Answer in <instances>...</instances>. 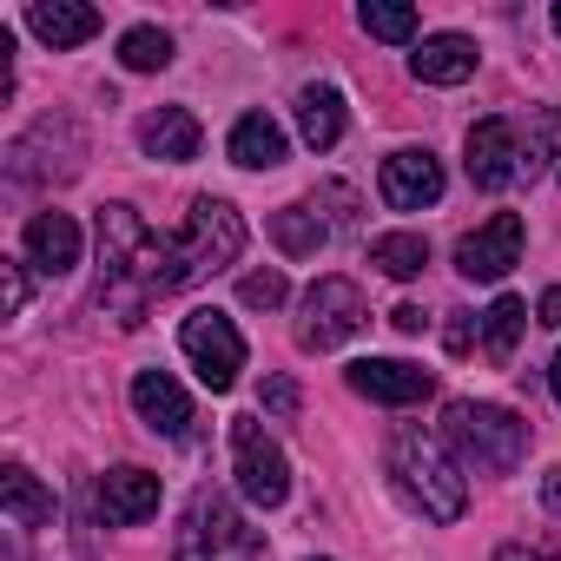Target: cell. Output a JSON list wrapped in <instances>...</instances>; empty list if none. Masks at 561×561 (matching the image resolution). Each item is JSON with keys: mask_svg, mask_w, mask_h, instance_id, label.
Here are the masks:
<instances>
[{"mask_svg": "<svg viewBox=\"0 0 561 561\" xmlns=\"http://www.w3.org/2000/svg\"><path fill=\"white\" fill-rule=\"evenodd\" d=\"M244 251V218L225 205V198H192V211H185V225L172 231V238H152V251H146V291L152 298H165V291H179V285H192V277H211V271H225L231 257Z\"/></svg>", "mask_w": 561, "mask_h": 561, "instance_id": "6da1fadb", "label": "cell"}, {"mask_svg": "<svg viewBox=\"0 0 561 561\" xmlns=\"http://www.w3.org/2000/svg\"><path fill=\"white\" fill-rule=\"evenodd\" d=\"M390 476H397V489H403L430 522H462V508H469V482H462V462L449 456L443 436L403 423V430L390 436Z\"/></svg>", "mask_w": 561, "mask_h": 561, "instance_id": "7a4b0ae2", "label": "cell"}, {"mask_svg": "<svg viewBox=\"0 0 561 561\" xmlns=\"http://www.w3.org/2000/svg\"><path fill=\"white\" fill-rule=\"evenodd\" d=\"M443 443L456 449L462 469L508 476L528 456V423L515 410H502V403H449L443 410Z\"/></svg>", "mask_w": 561, "mask_h": 561, "instance_id": "3957f363", "label": "cell"}, {"mask_svg": "<svg viewBox=\"0 0 561 561\" xmlns=\"http://www.w3.org/2000/svg\"><path fill=\"white\" fill-rule=\"evenodd\" d=\"M231 469H238L244 502H257V508H277V502L291 495V462H285V449L264 436L257 416H238L231 423Z\"/></svg>", "mask_w": 561, "mask_h": 561, "instance_id": "277c9868", "label": "cell"}, {"mask_svg": "<svg viewBox=\"0 0 561 561\" xmlns=\"http://www.w3.org/2000/svg\"><path fill=\"white\" fill-rule=\"evenodd\" d=\"M364 318H370V305H364V291L351 285V277H318V285L305 291L298 344L305 351H337V344H351L364 331Z\"/></svg>", "mask_w": 561, "mask_h": 561, "instance_id": "5b68a950", "label": "cell"}, {"mask_svg": "<svg viewBox=\"0 0 561 561\" xmlns=\"http://www.w3.org/2000/svg\"><path fill=\"white\" fill-rule=\"evenodd\" d=\"M179 351L192 357V370H198L205 390H231L238 370H244V337H238V324L225 311H192L179 324Z\"/></svg>", "mask_w": 561, "mask_h": 561, "instance_id": "8992f818", "label": "cell"}, {"mask_svg": "<svg viewBox=\"0 0 561 561\" xmlns=\"http://www.w3.org/2000/svg\"><path fill=\"white\" fill-rule=\"evenodd\" d=\"M515 264H522V218L515 211H495L489 225H476L456 244V271L469 277V285H495V277H508Z\"/></svg>", "mask_w": 561, "mask_h": 561, "instance_id": "52a82bcc", "label": "cell"}, {"mask_svg": "<svg viewBox=\"0 0 561 561\" xmlns=\"http://www.w3.org/2000/svg\"><path fill=\"white\" fill-rule=\"evenodd\" d=\"M377 192H383V205H390V211H423V205H436V198H443V159H436L430 146H403V152H390V159H383Z\"/></svg>", "mask_w": 561, "mask_h": 561, "instance_id": "ba28073f", "label": "cell"}, {"mask_svg": "<svg viewBox=\"0 0 561 561\" xmlns=\"http://www.w3.org/2000/svg\"><path fill=\"white\" fill-rule=\"evenodd\" d=\"M462 152H469V185L476 192H502V185L522 179V139H515L508 119H476Z\"/></svg>", "mask_w": 561, "mask_h": 561, "instance_id": "9c48e42d", "label": "cell"}, {"mask_svg": "<svg viewBox=\"0 0 561 561\" xmlns=\"http://www.w3.org/2000/svg\"><path fill=\"white\" fill-rule=\"evenodd\" d=\"M238 541V515L218 489H198L185 502V528H179V561H218Z\"/></svg>", "mask_w": 561, "mask_h": 561, "instance_id": "30bf717a", "label": "cell"}, {"mask_svg": "<svg viewBox=\"0 0 561 561\" xmlns=\"http://www.w3.org/2000/svg\"><path fill=\"white\" fill-rule=\"evenodd\" d=\"M351 390L370 397V403L403 410V403H423L436 390V377L423 364H403V357H364V364H351Z\"/></svg>", "mask_w": 561, "mask_h": 561, "instance_id": "8fae6325", "label": "cell"}, {"mask_svg": "<svg viewBox=\"0 0 561 561\" xmlns=\"http://www.w3.org/2000/svg\"><path fill=\"white\" fill-rule=\"evenodd\" d=\"M133 410H139V423L159 430V436H185V423H192V397L179 390L172 370H139V377H133Z\"/></svg>", "mask_w": 561, "mask_h": 561, "instance_id": "7c38bea8", "label": "cell"}, {"mask_svg": "<svg viewBox=\"0 0 561 561\" xmlns=\"http://www.w3.org/2000/svg\"><path fill=\"white\" fill-rule=\"evenodd\" d=\"M93 502H100V515L106 522H146V515H159V476L152 469H106L100 476V489H93Z\"/></svg>", "mask_w": 561, "mask_h": 561, "instance_id": "4fadbf2b", "label": "cell"}, {"mask_svg": "<svg viewBox=\"0 0 561 561\" xmlns=\"http://www.w3.org/2000/svg\"><path fill=\"white\" fill-rule=\"evenodd\" d=\"M27 27H34L54 54H67V47H87V41L100 34V8H87V0H34V8H27Z\"/></svg>", "mask_w": 561, "mask_h": 561, "instance_id": "5bb4252c", "label": "cell"}, {"mask_svg": "<svg viewBox=\"0 0 561 561\" xmlns=\"http://www.w3.org/2000/svg\"><path fill=\"white\" fill-rule=\"evenodd\" d=\"M410 73L423 87H462L476 73V41L469 34H430L416 54H410Z\"/></svg>", "mask_w": 561, "mask_h": 561, "instance_id": "9a60e30c", "label": "cell"}, {"mask_svg": "<svg viewBox=\"0 0 561 561\" xmlns=\"http://www.w3.org/2000/svg\"><path fill=\"white\" fill-rule=\"evenodd\" d=\"M198 119L185 113V106H159V113H146L139 119V146H146V159H165V165H185V159H198Z\"/></svg>", "mask_w": 561, "mask_h": 561, "instance_id": "2e32d148", "label": "cell"}, {"mask_svg": "<svg viewBox=\"0 0 561 561\" xmlns=\"http://www.w3.org/2000/svg\"><path fill=\"white\" fill-rule=\"evenodd\" d=\"M27 264H41L47 277H67L80 264V225L67 211H41L27 218Z\"/></svg>", "mask_w": 561, "mask_h": 561, "instance_id": "e0dca14e", "label": "cell"}, {"mask_svg": "<svg viewBox=\"0 0 561 561\" xmlns=\"http://www.w3.org/2000/svg\"><path fill=\"white\" fill-rule=\"evenodd\" d=\"M225 152H231V165H244V172H271V165H285V126H277L271 113H244V119L231 126Z\"/></svg>", "mask_w": 561, "mask_h": 561, "instance_id": "ac0fdd59", "label": "cell"}, {"mask_svg": "<svg viewBox=\"0 0 561 561\" xmlns=\"http://www.w3.org/2000/svg\"><path fill=\"white\" fill-rule=\"evenodd\" d=\"M298 133L311 152H331L344 139V93L337 87H305L298 93Z\"/></svg>", "mask_w": 561, "mask_h": 561, "instance_id": "d6986e66", "label": "cell"}, {"mask_svg": "<svg viewBox=\"0 0 561 561\" xmlns=\"http://www.w3.org/2000/svg\"><path fill=\"white\" fill-rule=\"evenodd\" d=\"M271 238L285 257H318L331 244V225L318 218V205H285V211H271Z\"/></svg>", "mask_w": 561, "mask_h": 561, "instance_id": "ffe728a7", "label": "cell"}, {"mask_svg": "<svg viewBox=\"0 0 561 561\" xmlns=\"http://www.w3.org/2000/svg\"><path fill=\"white\" fill-rule=\"evenodd\" d=\"M0 508H8L21 528H47L54 522V489L34 469H8V476H0Z\"/></svg>", "mask_w": 561, "mask_h": 561, "instance_id": "44dd1931", "label": "cell"}, {"mask_svg": "<svg viewBox=\"0 0 561 561\" xmlns=\"http://www.w3.org/2000/svg\"><path fill=\"white\" fill-rule=\"evenodd\" d=\"M522 331H528V305H522V298H495V305L482 311V351H489L495 364H508V357H515Z\"/></svg>", "mask_w": 561, "mask_h": 561, "instance_id": "7402d4cb", "label": "cell"}, {"mask_svg": "<svg viewBox=\"0 0 561 561\" xmlns=\"http://www.w3.org/2000/svg\"><path fill=\"white\" fill-rule=\"evenodd\" d=\"M370 264H377L383 277H416V271L430 264V238H423V231H383V238L370 244Z\"/></svg>", "mask_w": 561, "mask_h": 561, "instance_id": "603a6c76", "label": "cell"}, {"mask_svg": "<svg viewBox=\"0 0 561 561\" xmlns=\"http://www.w3.org/2000/svg\"><path fill=\"white\" fill-rule=\"evenodd\" d=\"M119 67L126 73H165L172 67V34L165 27H126L119 34Z\"/></svg>", "mask_w": 561, "mask_h": 561, "instance_id": "cb8c5ba5", "label": "cell"}, {"mask_svg": "<svg viewBox=\"0 0 561 561\" xmlns=\"http://www.w3.org/2000/svg\"><path fill=\"white\" fill-rule=\"evenodd\" d=\"M357 21L370 41H416V8H403V0H364Z\"/></svg>", "mask_w": 561, "mask_h": 561, "instance_id": "d4e9b609", "label": "cell"}, {"mask_svg": "<svg viewBox=\"0 0 561 561\" xmlns=\"http://www.w3.org/2000/svg\"><path fill=\"white\" fill-rule=\"evenodd\" d=\"M554 139H561V113H554V106H535V126H528V146H522V179H535V172H548V159H554Z\"/></svg>", "mask_w": 561, "mask_h": 561, "instance_id": "484cf974", "label": "cell"}, {"mask_svg": "<svg viewBox=\"0 0 561 561\" xmlns=\"http://www.w3.org/2000/svg\"><path fill=\"white\" fill-rule=\"evenodd\" d=\"M238 298L251 305V311H277L291 298V285H285V271H244L238 277Z\"/></svg>", "mask_w": 561, "mask_h": 561, "instance_id": "4316f807", "label": "cell"}, {"mask_svg": "<svg viewBox=\"0 0 561 561\" xmlns=\"http://www.w3.org/2000/svg\"><path fill=\"white\" fill-rule=\"evenodd\" d=\"M0 311H8V318L27 311V264L21 257H0Z\"/></svg>", "mask_w": 561, "mask_h": 561, "instance_id": "83f0119b", "label": "cell"}, {"mask_svg": "<svg viewBox=\"0 0 561 561\" xmlns=\"http://www.w3.org/2000/svg\"><path fill=\"white\" fill-rule=\"evenodd\" d=\"M264 410H271V416H298V383H291V377H271V383H264Z\"/></svg>", "mask_w": 561, "mask_h": 561, "instance_id": "f1b7e54d", "label": "cell"}, {"mask_svg": "<svg viewBox=\"0 0 561 561\" xmlns=\"http://www.w3.org/2000/svg\"><path fill=\"white\" fill-rule=\"evenodd\" d=\"M535 324L561 331V285H548V291H541V305H535Z\"/></svg>", "mask_w": 561, "mask_h": 561, "instance_id": "f546056e", "label": "cell"}, {"mask_svg": "<svg viewBox=\"0 0 561 561\" xmlns=\"http://www.w3.org/2000/svg\"><path fill=\"white\" fill-rule=\"evenodd\" d=\"M390 324H397L403 337H416V331H423V311H416V305H397V311H390Z\"/></svg>", "mask_w": 561, "mask_h": 561, "instance_id": "4dcf8cb0", "label": "cell"}, {"mask_svg": "<svg viewBox=\"0 0 561 561\" xmlns=\"http://www.w3.org/2000/svg\"><path fill=\"white\" fill-rule=\"evenodd\" d=\"M541 502H548V508H554V515H561V462H554V469H548V476H541Z\"/></svg>", "mask_w": 561, "mask_h": 561, "instance_id": "1f68e13d", "label": "cell"}, {"mask_svg": "<svg viewBox=\"0 0 561 561\" xmlns=\"http://www.w3.org/2000/svg\"><path fill=\"white\" fill-rule=\"evenodd\" d=\"M548 390H554V403H561V351H554V364H548Z\"/></svg>", "mask_w": 561, "mask_h": 561, "instance_id": "d6a6232c", "label": "cell"}, {"mask_svg": "<svg viewBox=\"0 0 561 561\" xmlns=\"http://www.w3.org/2000/svg\"><path fill=\"white\" fill-rule=\"evenodd\" d=\"M495 561H535V554H522V548H502V554H495Z\"/></svg>", "mask_w": 561, "mask_h": 561, "instance_id": "836d02e7", "label": "cell"}, {"mask_svg": "<svg viewBox=\"0 0 561 561\" xmlns=\"http://www.w3.org/2000/svg\"><path fill=\"white\" fill-rule=\"evenodd\" d=\"M554 34H561V0H554Z\"/></svg>", "mask_w": 561, "mask_h": 561, "instance_id": "e575fe53", "label": "cell"}, {"mask_svg": "<svg viewBox=\"0 0 561 561\" xmlns=\"http://www.w3.org/2000/svg\"><path fill=\"white\" fill-rule=\"evenodd\" d=\"M311 561H318V554H311Z\"/></svg>", "mask_w": 561, "mask_h": 561, "instance_id": "d590c367", "label": "cell"}]
</instances>
